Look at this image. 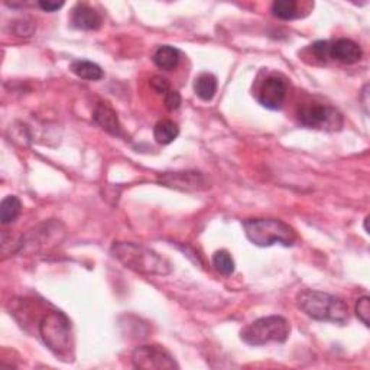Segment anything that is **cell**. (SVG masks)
I'll use <instances>...</instances> for the list:
<instances>
[{"label":"cell","instance_id":"6da1fadb","mask_svg":"<svg viewBox=\"0 0 370 370\" xmlns=\"http://www.w3.org/2000/svg\"><path fill=\"white\" fill-rule=\"evenodd\" d=\"M111 255L123 266L142 275L165 277L171 274V263L158 255L157 252L133 242H116L111 249Z\"/></svg>","mask_w":370,"mask_h":370},{"label":"cell","instance_id":"7a4b0ae2","mask_svg":"<svg viewBox=\"0 0 370 370\" xmlns=\"http://www.w3.org/2000/svg\"><path fill=\"white\" fill-rule=\"evenodd\" d=\"M297 305L304 314L317 321L343 324L348 320L347 304L327 292L305 289L297 297Z\"/></svg>","mask_w":370,"mask_h":370},{"label":"cell","instance_id":"3957f363","mask_svg":"<svg viewBox=\"0 0 370 370\" xmlns=\"http://www.w3.org/2000/svg\"><path fill=\"white\" fill-rule=\"evenodd\" d=\"M246 238L259 247L282 245L289 247L297 242V233L289 224L277 219H249L243 222Z\"/></svg>","mask_w":370,"mask_h":370},{"label":"cell","instance_id":"277c9868","mask_svg":"<svg viewBox=\"0 0 370 370\" xmlns=\"http://www.w3.org/2000/svg\"><path fill=\"white\" fill-rule=\"evenodd\" d=\"M291 333V325L281 316L262 317L242 330L240 337L246 344L265 346L268 343H285Z\"/></svg>","mask_w":370,"mask_h":370},{"label":"cell","instance_id":"5b68a950","mask_svg":"<svg viewBox=\"0 0 370 370\" xmlns=\"http://www.w3.org/2000/svg\"><path fill=\"white\" fill-rule=\"evenodd\" d=\"M40 336L56 356H64L72 346L71 323L61 311H51L40 324Z\"/></svg>","mask_w":370,"mask_h":370},{"label":"cell","instance_id":"8992f818","mask_svg":"<svg viewBox=\"0 0 370 370\" xmlns=\"http://www.w3.org/2000/svg\"><path fill=\"white\" fill-rule=\"evenodd\" d=\"M298 121L311 129H337L341 126V114L327 105L305 103L298 109Z\"/></svg>","mask_w":370,"mask_h":370},{"label":"cell","instance_id":"52a82bcc","mask_svg":"<svg viewBox=\"0 0 370 370\" xmlns=\"http://www.w3.org/2000/svg\"><path fill=\"white\" fill-rule=\"evenodd\" d=\"M132 363L136 369L144 370H171L180 367L168 350L158 344H146L134 348Z\"/></svg>","mask_w":370,"mask_h":370},{"label":"cell","instance_id":"ba28073f","mask_svg":"<svg viewBox=\"0 0 370 370\" xmlns=\"http://www.w3.org/2000/svg\"><path fill=\"white\" fill-rule=\"evenodd\" d=\"M158 184L185 192H197L210 188L207 177L199 171L164 172L158 177Z\"/></svg>","mask_w":370,"mask_h":370},{"label":"cell","instance_id":"9c48e42d","mask_svg":"<svg viewBox=\"0 0 370 370\" xmlns=\"http://www.w3.org/2000/svg\"><path fill=\"white\" fill-rule=\"evenodd\" d=\"M288 93V86L279 75H270L261 86L258 93L259 103L270 110H278L282 107Z\"/></svg>","mask_w":370,"mask_h":370},{"label":"cell","instance_id":"30bf717a","mask_svg":"<svg viewBox=\"0 0 370 370\" xmlns=\"http://www.w3.org/2000/svg\"><path fill=\"white\" fill-rule=\"evenodd\" d=\"M93 121L95 125H99L103 130L110 133L116 138H125L123 128L119 122L118 114L113 110V107L109 103H99L94 109Z\"/></svg>","mask_w":370,"mask_h":370},{"label":"cell","instance_id":"8fae6325","mask_svg":"<svg viewBox=\"0 0 370 370\" xmlns=\"http://www.w3.org/2000/svg\"><path fill=\"white\" fill-rule=\"evenodd\" d=\"M362 55L360 45L352 40H347V38H340L330 44L328 48V56L343 64H356L362 60Z\"/></svg>","mask_w":370,"mask_h":370},{"label":"cell","instance_id":"7c38bea8","mask_svg":"<svg viewBox=\"0 0 370 370\" xmlns=\"http://www.w3.org/2000/svg\"><path fill=\"white\" fill-rule=\"evenodd\" d=\"M71 24L77 29L97 31L103 24V17L94 8L86 3H79L71 12Z\"/></svg>","mask_w":370,"mask_h":370},{"label":"cell","instance_id":"4fadbf2b","mask_svg":"<svg viewBox=\"0 0 370 370\" xmlns=\"http://www.w3.org/2000/svg\"><path fill=\"white\" fill-rule=\"evenodd\" d=\"M153 63L164 71H172L180 63V51L171 45H162L155 51Z\"/></svg>","mask_w":370,"mask_h":370},{"label":"cell","instance_id":"5bb4252c","mask_svg":"<svg viewBox=\"0 0 370 370\" xmlns=\"http://www.w3.org/2000/svg\"><path fill=\"white\" fill-rule=\"evenodd\" d=\"M194 91L204 102L213 100V97L216 95L217 91V79L216 75H213L210 72H203L200 74L196 83H194Z\"/></svg>","mask_w":370,"mask_h":370},{"label":"cell","instance_id":"9a60e30c","mask_svg":"<svg viewBox=\"0 0 370 370\" xmlns=\"http://www.w3.org/2000/svg\"><path fill=\"white\" fill-rule=\"evenodd\" d=\"M180 128L172 121H161L153 128V138L160 145H169L178 138Z\"/></svg>","mask_w":370,"mask_h":370},{"label":"cell","instance_id":"2e32d148","mask_svg":"<svg viewBox=\"0 0 370 370\" xmlns=\"http://www.w3.org/2000/svg\"><path fill=\"white\" fill-rule=\"evenodd\" d=\"M71 71L80 77V79L83 80H88V82H97V80H102L103 79V70L91 63V61H83V60H79V61H74L71 64Z\"/></svg>","mask_w":370,"mask_h":370},{"label":"cell","instance_id":"e0dca14e","mask_svg":"<svg viewBox=\"0 0 370 370\" xmlns=\"http://www.w3.org/2000/svg\"><path fill=\"white\" fill-rule=\"evenodd\" d=\"M301 5L294 0H277L272 3V13L274 16L282 19V21H294L301 16Z\"/></svg>","mask_w":370,"mask_h":370},{"label":"cell","instance_id":"ac0fdd59","mask_svg":"<svg viewBox=\"0 0 370 370\" xmlns=\"http://www.w3.org/2000/svg\"><path fill=\"white\" fill-rule=\"evenodd\" d=\"M22 211V203L16 196H8L0 204V220L3 224L13 223Z\"/></svg>","mask_w":370,"mask_h":370},{"label":"cell","instance_id":"d6986e66","mask_svg":"<svg viewBox=\"0 0 370 370\" xmlns=\"http://www.w3.org/2000/svg\"><path fill=\"white\" fill-rule=\"evenodd\" d=\"M213 266L224 277H229L235 272V261H233L231 255L227 250H217L214 253Z\"/></svg>","mask_w":370,"mask_h":370},{"label":"cell","instance_id":"ffe728a7","mask_svg":"<svg viewBox=\"0 0 370 370\" xmlns=\"http://www.w3.org/2000/svg\"><path fill=\"white\" fill-rule=\"evenodd\" d=\"M356 316L359 320L369 327V316H370V298L367 295L362 297L356 302Z\"/></svg>","mask_w":370,"mask_h":370},{"label":"cell","instance_id":"44dd1931","mask_svg":"<svg viewBox=\"0 0 370 370\" xmlns=\"http://www.w3.org/2000/svg\"><path fill=\"white\" fill-rule=\"evenodd\" d=\"M164 103H165V107H167L169 111L177 110V109L181 106V95H180V93H178V91H175V90H169V91L165 94Z\"/></svg>","mask_w":370,"mask_h":370},{"label":"cell","instance_id":"7402d4cb","mask_svg":"<svg viewBox=\"0 0 370 370\" xmlns=\"http://www.w3.org/2000/svg\"><path fill=\"white\" fill-rule=\"evenodd\" d=\"M149 84H151V87H152L155 91L160 93V94H167V93L171 90V88H169V83H168V80L164 79V77H161V75H155V77H152Z\"/></svg>","mask_w":370,"mask_h":370},{"label":"cell","instance_id":"603a6c76","mask_svg":"<svg viewBox=\"0 0 370 370\" xmlns=\"http://www.w3.org/2000/svg\"><path fill=\"white\" fill-rule=\"evenodd\" d=\"M328 48H330V43L328 41H317L316 44L311 45V49L314 51L316 56L318 60L325 61L328 58Z\"/></svg>","mask_w":370,"mask_h":370},{"label":"cell","instance_id":"cb8c5ba5","mask_svg":"<svg viewBox=\"0 0 370 370\" xmlns=\"http://www.w3.org/2000/svg\"><path fill=\"white\" fill-rule=\"evenodd\" d=\"M38 6L45 12H56L58 9H61L64 6V2H51V0H43V2L38 3Z\"/></svg>","mask_w":370,"mask_h":370}]
</instances>
